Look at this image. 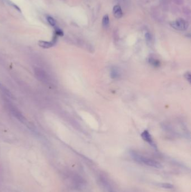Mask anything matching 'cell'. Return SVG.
<instances>
[{
    "label": "cell",
    "mask_w": 191,
    "mask_h": 192,
    "mask_svg": "<svg viewBox=\"0 0 191 192\" xmlns=\"http://www.w3.org/2000/svg\"><path fill=\"white\" fill-rule=\"evenodd\" d=\"M130 155L133 160L140 163L143 164H145V165L150 167H154V168L159 169L162 167V165H161V164L159 162L155 161L153 160V159L147 157L146 156L141 155L136 152L131 151L130 152Z\"/></svg>",
    "instance_id": "1"
},
{
    "label": "cell",
    "mask_w": 191,
    "mask_h": 192,
    "mask_svg": "<svg viewBox=\"0 0 191 192\" xmlns=\"http://www.w3.org/2000/svg\"><path fill=\"white\" fill-rule=\"evenodd\" d=\"M172 28L178 31H185L188 28V24L187 22L183 19H178L176 20L172 21L170 23Z\"/></svg>",
    "instance_id": "2"
},
{
    "label": "cell",
    "mask_w": 191,
    "mask_h": 192,
    "mask_svg": "<svg viewBox=\"0 0 191 192\" xmlns=\"http://www.w3.org/2000/svg\"><path fill=\"white\" fill-rule=\"evenodd\" d=\"M100 181L104 188L108 192H117L114 190L111 184H110V183L108 182V181L106 180L104 177H101L100 178Z\"/></svg>",
    "instance_id": "3"
},
{
    "label": "cell",
    "mask_w": 191,
    "mask_h": 192,
    "mask_svg": "<svg viewBox=\"0 0 191 192\" xmlns=\"http://www.w3.org/2000/svg\"><path fill=\"white\" fill-rule=\"evenodd\" d=\"M141 136L144 141H145L147 143H149L150 144L151 146L155 147V144L154 143L153 140H152L151 136L150 135V134H149L148 131H144L142 133V134H141Z\"/></svg>",
    "instance_id": "4"
},
{
    "label": "cell",
    "mask_w": 191,
    "mask_h": 192,
    "mask_svg": "<svg viewBox=\"0 0 191 192\" xmlns=\"http://www.w3.org/2000/svg\"><path fill=\"white\" fill-rule=\"evenodd\" d=\"M113 12L114 17L117 19L122 18V16L123 15V12L121 7V6H119V5H116V6H114L113 9Z\"/></svg>",
    "instance_id": "5"
},
{
    "label": "cell",
    "mask_w": 191,
    "mask_h": 192,
    "mask_svg": "<svg viewBox=\"0 0 191 192\" xmlns=\"http://www.w3.org/2000/svg\"><path fill=\"white\" fill-rule=\"evenodd\" d=\"M102 24L104 28H107L109 26V18L108 15H105L103 16V20H102Z\"/></svg>",
    "instance_id": "6"
},
{
    "label": "cell",
    "mask_w": 191,
    "mask_h": 192,
    "mask_svg": "<svg viewBox=\"0 0 191 192\" xmlns=\"http://www.w3.org/2000/svg\"><path fill=\"white\" fill-rule=\"evenodd\" d=\"M39 45L44 48H48L52 46V43L48 42H44V41H40L39 42Z\"/></svg>",
    "instance_id": "7"
},
{
    "label": "cell",
    "mask_w": 191,
    "mask_h": 192,
    "mask_svg": "<svg viewBox=\"0 0 191 192\" xmlns=\"http://www.w3.org/2000/svg\"><path fill=\"white\" fill-rule=\"evenodd\" d=\"M47 19L49 24H50L51 25L53 26H54L56 25V21L52 17H51V16H48V17L47 18Z\"/></svg>",
    "instance_id": "8"
},
{
    "label": "cell",
    "mask_w": 191,
    "mask_h": 192,
    "mask_svg": "<svg viewBox=\"0 0 191 192\" xmlns=\"http://www.w3.org/2000/svg\"><path fill=\"white\" fill-rule=\"evenodd\" d=\"M160 186L165 189H172L173 186L169 183H162L160 184Z\"/></svg>",
    "instance_id": "9"
}]
</instances>
